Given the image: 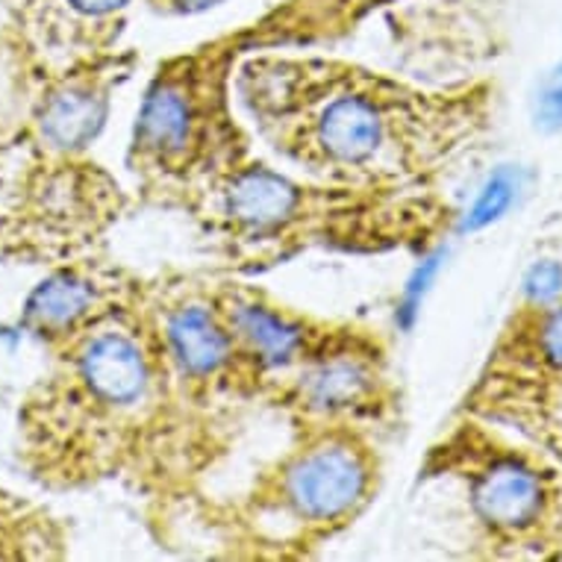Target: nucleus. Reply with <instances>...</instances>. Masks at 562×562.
Wrapping results in <instances>:
<instances>
[{
  "mask_svg": "<svg viewBox=\"0 0 562 562\" xmlns=\"http://www.w3.org/2000/svg\"><path fill=\"white\" fill-rule=\"evenodd\" d=\"M233 92L277 157L357 192L422 194L483 130L474 92H425L336 59H248Z\"/></svg>",
  "mask_w": 562,
  "mask_h": 562,
  "instance_id": "f257e3e1",
  "label": "nucleus"
},
{
  "mask_svg": "<svg viewBox=\"0 0 562 562\" xmlns=\"http://www.w3.org/2000/svg\"><path fill=\"white\" fill-rule=\"evenodd\" d=\"M192 206L210 233L248 257H283L301 245L341 241L345 248H392L436 231L442 210L422 194H380L301 183L241 159L201 186Z\"/></svg>",
  "mask_w": 562,
  "mask_h": 562,
  "instance_id": "f03ea898",
  "label": "nucleus"
},
{
  "mask_svg": "<svg viewBox=\"0 0 562 562\" xmlns=\"http://www.w3.org/2000/svg\"><path fill=\"white\" fill-rule=\"evenodd\" d=\"M168 383L154 318L121 304L71 336L65 371L42 401V425L71 427V442H83L80 460L103 471L127 457L138 427H150Z\"/></svg>",
  "mask_w": 562,
  "mask_h": 562,
  "instance_id": "7ed1b4c3",
  "label": "nucleus"
},
{
  "mask_svg": "<svg viewBox=\"0 0 562 562\" xmlns=\"http://www.w3.org/2000/svg\"><path fill=\"white\" fill-rule=\"evenodd\" d=\"M378 488V457L357 425H304V434L259 477L248 501L259 530L318 542L348 527Z\"/></svg>",
  "mask_w": 562,
  "mask_h": 562,
  "instance_id": "20e7f679",
  "label": "nucleus"
},
{
  "mask_svg": "<svg viewBox=\"0 0 562 562\" xmlns=\"http://www.w3.org/2000/svg\"><path fill=\"white\" fill-rule=\"evenodd\" d=\"M248 159L227 103V75L203 59H183L154 77L133 133L136 171L166 192H192L224 168Z\"/></svg>",
  "mask_w": 562,
  "mask_h": 562,
  "instance_id": "39448f33",
  "label": "nucleus"
},
{
  "mask_svg": "<svg viewBox=\"0 0 562 562\" xmlns=\"http://www.w3.org/2000/svg\"><path fill=\"white\" fill-rule=\"evenodd\" d=\"M280 404L304 425H357L392 401L386 362L374 339L339 327L313 360L274 386Z\"/></svg>",
  "mask_w": 562,
  "mask_h": 562,
  "instance_id": "423d86ee",
  "label": "nucleus"
},
{
  "mask_svg": "<svg viewBox=\"0 0 562 562\" xmlns=\"http://www.w3.org/2000/svg\"><path fill=\"white\" fill-rule=\"evenodd\" d=\"M213 295L254 392L274 389L339 333V327H327L310 315L286 310L254 289L222 286Z\"/></svg>",
  "mask_w": 562,
  "mask_h": 562,
  "instance_id": "0eeeda50",
  "label": "nucleus"
},
{
  "mask_svg": "<svg viewBox=\"0 0 562 562\" xmlns=\"http://www.w3.org/2000/svg\"><path fill=\"white\" fill-rule=\"evenodd\" d=\"M453 469L465 480L469 507L495 536H525L548 509V483L516 451L492 448L483 436L462 434L448 448Z\"/></svg>",
  "mask_w": 562,
  "mask_h": 562,
  "instance_id": "6e6552de",
  "label": "nucleus"
},
{
  "mask_svg": "<svg viewBox=\"0 0 562 562\" xmlns=\"http://www.w3.org/2000/svg\"><path fill=\"white\" fill-rule=\"evenodd\" d=\"M162 357L171 380L189 383L192 389H236L245 392L250 378L241 366L239 350L233 341L222 310L213 292L206 295H177L150 310Z\"/></svg>",
  "mask_w": 562,
  "mask_h": 562,
  "instance_id": "1a4fd4ad",
  "label": "nucleus"
},
{
  "mask_svg": "<svg viewBox=\"0 0 562 562\" xmlns=\"http://www.w3.org/2000/svg\"><path fill=\"white\" fill-rule=\"evenodd\" d=\"M127 304V297L115 295L112 283H101L98 277L63 271L33 292L27 304V322L42 336H77L89 324L112 313L115 306Z\"/></svg>",
  "mask_w": 562,
  "mask_h": 562,
  "instance_id": "9d476101",
  "label": "nucleus"
},
{
  "mask_svg": "<svg viewBox=\"0 0 562 562\" xmlns=\"http://www.w3.org/2000/svg\"><path fill=\"white\" fill-rule=\"evenodd\" d=\"M106 89L98 83H71L54 92L42 110V138L56 150H80L101 133L106 121Z\"/></svg>",
  "mask_w": 562,
  "mask_h": 562,
  "instance_id": "9b49d317",
  "label": "nucleus"
},
{
  "mask_svg": "<svg viewBox=\"0 0 562 562\" xmlns=\"http://www.w3.org/2000/svg\"><path fill=\"white\" fill-rule=\"evenodd\" d=\"M533 350L544 371L562 374V304L539 315L533 333Z\"/></svg>",
  "mask_w": 562,
  "mask_h": 562,
  "instance_id": "f8f14e48",
  "label": "nucleus"
},
{
  "mask_svg": "<svg viewBox=\"0 0 562 562\" xmlns=\"http://www.w3.org/2000/svg\"><path fill=\"white\" fill-rule=\"evenodd\" d=\"M509 201H513V180H509V175L492 177L486 189H483V194L477 198V203H474V210L469 213L465 227L474 231V227H483V224L495 222V218L507 210Z\"/></svg>",
  "mask_w": 562,
  "mask_h": 562,
  "instance_id": "ddd939ff",
  "label": "nucleus"
},
{
  "mask_svg": "<svg viewBox=\"0 0 562 562\" xmlns=\"http://www.w3.org/2000/svg\"><path fill=\"white\" fill-rule=\"evenodd\" d=\"M68 3H71V10H77L80 15L103 19V15H112V12L124 10L130 0H68Z\"/></svg>",
  "mask_w": 562,
  "mask_h": 562,
  "instance_id": "4468645a",
  "label": "nucleus"
},
{
  "mask_svg": "<svg viewBox=\"0 0 562 562\" xmlns=\"http://www.w3.org/2000/svg\"><path fill=\"white\" fill-rule=\"evenodd\" d=\"M166 3L180 12H198L206 10V7H215V3H222V0H166Z\"/></svg>",
  "mask_w": 562,
  "mask_h": 562,
  "instance_id": "2eb2a0df",
  "label": "nucleus"
}]
</instances>
